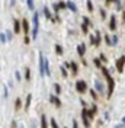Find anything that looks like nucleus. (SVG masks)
<instances>
[{
	"label": "nucleus",
	"instance_id": "f257e3e1",
	"mask_svg": "<svg viewBox=\"0 0 125 128\" xmlns=\"http://www.w3.org/2000/svg\"><path fill=\"white\" fill-rule=\"evenodd\" d=\"M32 22H34V29H32V38L36 39L38 37V29H39V13L35 12L32 16Z\"/></svg>",
	"mask_w": 125,
	"mask_h": 128
},
{
	"label": "nucleus",
	"instance_id": "f03ea898",
	"mask_svg": "<svg viewBox=\"0 0 125 128\" xmlns=\"http://www.w3.org/2000/svg\"><path fill=\"white\" fill-rule=\"evenodd\" d=\"M102 69V73L106 76V79H108V84H109V87H108V96H111L112 95V92H113V79L111 77V74H109V71H108V69H105V67H101Z\"/></svg>",
	"mask_w": 125,
	"mask_h": 128
},
{
	"label": "nucleus",
	"instance_id": "7ed1b4c3",
	"mask_svg": "<svg viewBox=\"0 0 125 128\" xmlns=\"http://www.w3.org/2000/svg\"><path fill=\"white\" fill-rule=\"evenodd\" d=\"M86 89H87V84H86L85 80H77V82H76V90H77L79 93H85Z\"/></svg>",
	"mask_w": 125,
	"mask_h": 128
},
{
	"label": "nucleus",
	"instance_id": "20e7f679",
	"mask_svg": "<svg viewBox=\"0 0 125 128\" xmlns=\"http://www.w3.org/2000/svg\"><path fill=\"white\" fill-rule=\"evenodd\" d=\"M124 64H125V55H122L116 60V70L119 73H122V70H124Z\"/></svg>",
	"mask_w": 125,
	"mask_h": 128
},
{
	"label": "nucleus",
	"instance_id": "39448f33",
	"mask_svg": "<svg viewBox=\"0 0 125 128\" xmlns=\"http://www.w3.org/2000/svg\"><path fill=\"white\" fill-rule=\"evenodd\" d=\"M44 55L42 53H39V74L41 76H45V71H44Z\"/></svg>",
	"mask_w": 125,
	"mask_h": 128
},
{
	"label": "nucleus",
	"instance_id": "423d86ee",
	"mask_svg": "<svg viewBox=\"0 0 125 128\" xmlns=\"http://www.w3.org/2000/svg\"><path fill=\"white\" fill-rule=\"evenodd\" d=\"M81 119H83V124H85V127L89 128V127H90V122H89V118L86 116V109L81 111Z\"/></svg>",
	"mask_w": 125,
	"mask_h": 128
},
{
	"label": "nucleus",
	"instance_id": "0eeeda50",
	"mask_svg": "<svg viewBox=\"0 0 125 128\" xmlns=\"http://www.w3.org/2000/svg\"><path fill=\"white\" fill-rule=\"evenodd\" d=\"M95 86H96L99 93H105V87H103V84H102L101 80H95Z\"/></svg>",
	"mask_w": 125,
	"mask_h": 128
},
{
	"label": "nucleus",
	"instance_id": "6e6552de",
	"mask_svg": "<svg viewBox=\"0 0 125 128\" xmlns=\"http://www.w3.org/2000/svg\"><path fill=\"white\" fill-rule=\"evenodd\" d=\"M77 53H79L80 57H83V55H85V53H86V45H85V44L77 45Z\"/></svg>",
	"mask_w": 125,
	"mask_h": 128
},
{
	"label": "nucleus",
	"instance_id": "1a4fd4ad",
	"mask_svg": "<svg viewBox=\"0 0 125 128\" xmlns=\"http://www.w3.org/2000/svg\"><path fill=\"white\" fill-rule=\"evenodd\" d=\"M70 69H71V73H73V74H77V73H79V67H77V64L74 63V61H70Z\"/></svg>",
	"mask_w": 125,
	"mask_h": 128
},
{
	"label": "nucleus",
	"instance_id": "9d476101",
	"mask_svg": "<svg viewBox=\"0 0 125 128\" xmlns=\"http://www.w3.org/2000/svg\"><path fill=\"white\" fill-rule=\"evenodd\" d=\"M22 28H23V33H28L29 32V23H28L26 19L22 21Z\"/></svg>",
	"mask_w": 125,
	"mask_h": 128
},
{
	"label": "nucleus",
	"instance_id": "9b49d317",
	"mask_svg": "<svg viewBox=\"0 0 125 128\" xmlns=\"http://www.w3.org/2000/svg\"><path fill=\"white\" fill-rule=\"evenodd\" d=\"M49 100H51V102H52V103H54L55 106H58V108L61 106V100L58 99V98H55V96H49Z\"/></svg>",
	"mask_w": 125,
	"mask_h": 128
},
{
	"label": "nucleus",
	"instance_id": "f8f14e48",
	"mask_svg": "<svg viewBox=\"0 0 125 128\" xmlns=\"http://www.w3.org/2000/svg\"><path fill=\"white\" fill-rule=\"evenodd\" d=\"M44 71L47 73V76H49V74H51V71H49V61H48L47 58L44 60Z\"/></svg>",
	"mask_w": 125,
	"mask_h": 128
},
{
	"label": "nucleus",
	"instance_id": "ddd939ff",
	"mask_svg": "<svg viewBox=\"0 0 125 128\" xmlns=\"http://www.w3.org/2000/svg\"><path fill=\"white\" fill-rule=\"evenodd\" d=\"M13 28H15V33H19L20 32V22L19 21H13Z\"/></svg>",
	"mask_w": 125,
	"mask_h": 128
},
{
	"label": "nucleus",
	"instance_id": "4468645a",
	"mask_svg": "<svg viewBox=\"0 0 125 128\" xmlns=\"http://www.w3.org/2000/svg\"><path fill=\"white\" fill-rule=\"evenodd\" d=\"M109 29H111V31H115V29H116V18H115V16H112V18H111Z\"/></svg>",
	"mask_w": 125,
	"mask_h": 128
},
{
	"label": "nucleus",
	"instance_id": "2eb2a0df",
	"mask_svg": "<svg viewBox=\"0 0 125 128\" xmlns=\"http://www.w3.org/2000/svg\"><path fill=\"white\" fill-rule=\"evenodd\" d=\"M67 7H69L71 12H74V13L77 12V6H76V3H74V2H69V3H67Z\"/></svg>",
	"mask_w": 125,
	"mask_h": 128
},
{
	"label": "nucleus",
	"instance_id": "dca6fc26",
	"mask_svg": "<svg viewBox=\"0 0 125 128\" xmlns=\"http://www.w3.org/2000/svg\"><path fill=\"white\" fill-rule=\"evenodd\" d=\"M41 128H48V122H47L45 115H41Z\"/></svg>",
	"mask_w": 125,
	"mask_h": 128
},
{
	"label": "nucleus",
	"instance_id": "f3484780",
	"mask_svg": "<svg viewBox=\"0 0 125 128\" xmlns=\"http://www.w3.org/2000/svg\"><path fill=\"white\" fill-rule=\"evenodd\" d=\"M44 15H45V18H47V19H51V21H52V18H54V16H52V13L49 12V9H48V7H44Z\"/></svg>",
	"mask_w": 125,
	"mask_h": 128
},
{
	"label": "nucleus",
	"instance_id": "a211bd4d",
	"mask_svg": "<svg viewBox=\"0 0 125 128\" xmlns=\"http://www.w3.org/2000/svg\"><path fill=\"white\" fill-rule=\"evenodd\" d=\"M31 100H32V95H28L26 96V102H25V109H29V106H31Z\"/></svg>",
	"mask_w": 125,
	"mask_h": 128
},
{
	"label": "nucleus",
	"instance_id": "6ab92c4d",
	"mask_svg": "<svg viewBox=\"0 0 125 128\" xmlns=\"http://www.w3.org/2000/svg\"><path fill=\"white\" fill-rule=\"evenodd\" d=\"M25 80H31V70L28 69H25Z\"/></svg>",
	"mask_w": 125,
	"mask_h": 128
},
{
	"label": "nucleus",
	"instance_id": "aec40b11",
	"mask_svg": "<svg viewBox=\"0 0 125 128\" xmlns=\"http://www.w3.org/2000/svg\"><path fill=\"white\" fill-rule=\"evenodd\" d=\"M60 71H61V74L64 76V77H67V76H69V73H67V69H65L64 66H61V67H60Z\"/></svg>",
	"mask_w": 125,
	"mask_h": 128
},
{
	"label": "nucleus",
	"instance_id": "412c9836",
	"mask_svg": "<svg viewBox=\"0 0 125 128\" xmlns=\"http://www.w3.org/2000/svg\"><path fill=\"white\" fill-rule=\"evenodd\" d=\"M20 106H22V100L18 98V99L15 100V108H16V109H20Z\"/></svg>",
	"mask_w": 125,
	"mask_h": 128
},
{
	"label": "nucleus",
	"instance_id": "4be33fe9",
	"mask_svg": "<svg viewBox=\"0 0 125 128\" xmlns=\"http://www.w3.org/2000/svg\"><path fill=\"white\" fill-rule=\"evenodd\" d=\"M54 90H55V93H57V95H60V93H61V86H60V84H54Z\"/></svg>",
	"mask_w": 125,
	"mask_h": 128
},
{
	"label": "nucleus",
	"instance_id": "5701e85b",
	"mask_svg": "<svg viewBox=\"0 0 125 128\" xmlns=\"http://www.w3.org/2000/svg\"><path fill=\"white\" fill-rule=\"evenodd\" d=\"M96 45L99 47V45H101V33H99V32H96Z\"/></svg>",
	"mask_w": 125,
	"mask_h": 128
},
{
	"label": "nucleus",
	"instance_id": "b1692460",
	"mask_svg": "<svg viewBox=\"0 0 125 128\" xmlns=\"http://www.w3.org/2000/svg\"><path fill=\"white\" fill-rule=\"evenodd\" d=\"M116 44H118V37L113 35V38H112V41H111V45H116Z\"/></svg>",
	"mask_w": 125,
	"mask_h": 128
},
{
	"label": "nucleus",
	"instance_id": "393cba45",
	"mask_svg": "<svg viewBox=\"0 0 125 128\" xmlns=\"http://www.w3.org/2000/svg\"><path fill=\"white\" fill-rule=\"evenodd\" d=\"M26 4H28V7H29L31 10H34V2H32V0H28Z\"/></svg>",
	"mask_w": 125,
	"mask_h": 128
},
{
	"label": "nucleus",
	"instance_id": "a878e982",
	"mask_svg": "<svg viewBox=\"0 0 125 128\" xmlns=\"http://www.w3.org/2000/svg\"><path fill=\"white\" fill-rule=\"evenodd\" d=\"M55 51L58 54H63V47L61 45H55Z\"/></svg>",
	"mask_w": 125,
	"mask_h": 128
},
{
	"label": "nucleus",
	"instance_id": "bb28decb",
	"mask_svg": "<svg viewBox=\"0 0 125 128\" xmlns=\"http://www.w3.org/2000/svg\"><path fill=\"white\" fill-rule=\"evenodd\" d=\"M81 31L85 32V33H87V25L86 23H81Z\"/></svg>",
	"mask_w": 125,
	"mask_h": 128
},
{
	"label": "nucleus",
	"instance_id": "cd10ccee",
	"mask_svg": "<svg viewBox=\"0 0 125 128\" xmlns=\"http://www.w3.org/2000/svg\"><path fill=\"white\" fill-rule=\"evenodd\" d=\"M87 9H89V12H93V4H92V2H87Z\"/></svg>",
	"mask_w": 125,
	"mask_h": 128
},
{
	"label": "nucleus",
	"instance_id": "c85d7f7f",
	"mask_svg": "<svg viewBox=\"0 0 125 128\" xmlns=\"http://www.w3.org/2000/svg\"><path fill=\"white\" fill-rule=\"evenodd\" d=\"M0 41H2L3 44H4V42L7 41V39H6V35H4V33H0Z\"/></svg>",
	"mask_w": 125,
	"mask_h": 128
},
{
	"label": "nucleus",
	"instance_id": "c756f323",
	"mask_svg": "<svg viewBox=\"0 0 125 128\" xmlns=\"http://www.w3.org/2000/svg\"><path fill=\"white\" fill-rule=\"evenodd\" d=\"M52 7H54V12L58 13V9H60V7H58V3H52Z\"/></svg>",
	"mask_w": 125,
	"mask_h": 128
},
{
	"label": "nucleus",
	"instance_id": "7c9ffc66",
	"mask_svg": "<svg viewBox=\"0 0 125 128\" xmlns=\"http://www.w3.org/2000/svg\"><path fill=\"white\" fill-rule=\"evenodd\" d=\"M58 7H61V9H64V7H67V3H64V2H60V3H58Z\"/></svg>",
	"mask_w": 125,
	"mask_h": 128
},
{
	"label": "nucleus",
	"instance_id": "2f4dec72",
	"mask_svg": "<svg viewBox=\"0 0 125 128\" xmlns=\"http://www.w3.org/2000/svg\"><path fill=\"white\" fill-rule=\"evenodd\" d=\"M51 127H52V128H58V125H57V122H55V119H51Z\"/></svg>",
	"mask_w": 125,
	"mask_h": 128
},
{
	"label": "nucleus",
	"instance_id": "473e14b6",
	"mask_svg": "<svg viewBox=\"0 0 125 128\" xmlns=\"http://www.w3.org/2000/svg\"><path fill=\"white\" fill-rule=\"evenodd\" d=\"M90 95H92V98H93V99H96V98H97V95L95 93V90H93V89L90 90Z\"/></svg>",
	"mask_w": 125,
	"mask_h": 128
},
{
	"label": "nucleus",
	"instance_id": "72a5a7b5",
	"mask_svg": "<svg viewBox=\"0 0 125 128\" xmlns=\"http://www.w3.org/2000/svg\"><path fill=\"white\" fill-rule=\"evenodd\" d=\"M15 76H16V79H18L19 82L22 80V77H20V73H19V71H16V73H15Z\"/></svg>",
	"mask_w": 125,
	"mask_h": 128
},
{
	"label": "nucleus",
	"instance_id": "f704fd0d",
	"mask_svg": "<svg viewBox=\"0 0 125 128\" xmlns=\"http://www.w3.org/2000/svg\"><path fill=\"white\" fill-rule=\"evenodd\" d=\"M6 39H12V32H6Z\"/></svg>",
	"mask_w": 125,
	"mask_h": 128
},
{
	"label": "nucleus",
	"instance_id": "c9c22d12",
	"mask_svg": "<svg viewBox=\"0 0 125 128\" xmlns=\"http://www.w3.org/2000/svg\"><path fill=\"white\" fill-rule=\"evenodd\" d=\"M73 128H79V124H77L76 119H73Z\"/></svg>",
	"mask_w": 125,
	"mask_h": 128
},
{
	"label": "nucleus",
	"instance_id": "e433bc0d",
	"mask_svg": "<svg viewBox=\"0 0 125 128\" xmlns=\"http://www.w3.org/2000/svg\"><path fill=\"white\" fill-rule=\"evenodd\" d=\"M93 63H95L97 67H101V61H99V60H93Z\"/></svg>",
	"mask_w": 125,
	"mask_h": 128
},
{
	"label": "nucleus",
	"instance_id": "4c0bfd02",
	"mask_svg": "<svg viewBox=\"0 0 125 128\" xmlns=\"http://www.w3.org/2000/svg\"><path fill=\"white\" fill-rule=\"evenodd\" d=\"M10 127H12V128H18V125H16V121H12V124H10Z\"/></svg>",
	"mask_w": 125,
	"mask_h": 128
},
{
	"label": "nucleus",
	"instance_id": "58836bf2",
	"mask_svg": "<svg viewBox=\"0 0 125 128\" xmlns=\"http://www.w3.org/2000/svg\"><path fill=\"white\" fill-rule=\"evenodd\" d=\"M99 57H101V60H102V61H106V57H105V54H101Z\"/></svg>",
	"mask_w": 125,
	"mask_h": 128
},
{
	"label": "nucleus",
	"instance_id": "ea45409f",
	"mask_svg": "<svg viewBox=\"0 0 125 128\" xmlns=\"http://www.w3.org/2000/svg\"><path fill=\"white\" fill-rule=\"evenodd\" d=\"M115 128H125V125H124V124H119V125H116Z\"/></svg>",
	"mask_w": 125,
	"mask_h": 128
},
{
	"label": "nucleus",
	"instance_id": "a19ab883",
	"mask_svg": "<svg viewBox=\"0 0 125 128\" xmlns=\"http://www.w3.org/2000/svg\"><path fill=\"white\" fill-rule=\"evenodd\" d=\"M101 15H102L103 18H105V16H106V12H105V10H101Z\"/></svg>",
	"mask_w": 125,
	"mask_h": 128
},
{
	"label": "nucleus",
	"instance_id": "79ce46f5",
	"mask_svg": "<svg viewBox=\"0 0 125 128\" xmlns=\"http://www.w3.org/2000/svg\"><path fill=\"white\" fill-rule=\"evenodd\" d=\"M122 124H124V125H125V116H124V118H122Z\"/></svg>",
	"mask_w": 125,
	"mask_h": 128
},
{
	"label": "nucleus",
	"instance_id": "37998d69",
	"mask_svg": "<svg viewBox=\"0 0 125 128\" xmlns=\"http://www.w3.org/2000/svg\"><path fill=\"white\" fill-rule=\"evenodd\" d=\"M20 128H23V127H20Z\"/></svg>",
	"mask_w": 125,
	"mask_h": 128
}]
</instances>
